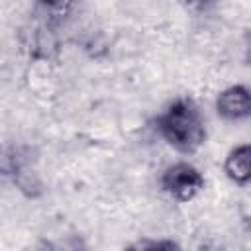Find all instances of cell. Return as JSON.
<instances>
[{"mask_svg":"<svg viewBox=\"0 0 251 251\" xmlns=\"http://www.w3.org/2000/svg\"><path fill=\"white\" fill-rule=\"evenodd\" d=\"M214 108L226 122H243L251 116V92L245 84H231L216 96Z\"/></svg>","mask_w":251,"mask_h":251,"instance_id":"obj_3","label":"cell"},{"mask_svg":"<svg viewBox=\"0 0 251 251\" xmlns=\"http://www.w3.org/2000/svg\"><path fill=\"white\" fill-rule=\"evenodd\" d=\"M124 251H182V247L169 237H141L126 245Z\"/></svg>","mask_w":251,"mask_h":251,"instance_id":"obj_5","label":"cell"},{"mask_svg":"<svg viewBox=\"0 0 251 251\" xmlns=\"http://www.w3.org/2000/svg\"><path fill=\"white\" fill-rule=\"evenodd\" d=\"M224 173L226 176L239 184L247 186L251 178V147L249 143H241L229 149V153L224 159Z\"/></svg>","mask_w":251,"mask_h":251,"instance_id":"obj_4","label":"cell"},{"mask_svg":"<svg viewBox=\"0 0 251 251\" xmlns=\"http://www.w3.org/2000/svg\"><path fill=\"white\" fill-rule=\"evenodd\" d=\"M159 186L167 196L184 204V202L194 200L204 190L206 178L192 163L176 161V163L165 167V171L161 173V178H159Z\"/></svg>","mask_w":251,"mask_h":251,"instance_id":"obj_2","label":"cell"},{"mask_svg":"<svg viewBox=\"0 0 251 251\" xmlns=\"http://www.w3.org/2000/svg\"><path fill=\"white\" fill-rule=\"evenodd\" d=\"M155 129L161 139L180 155H194L208 137L202 110L190 96L171 100L155 116Z\"/></svg>","mask_w":251,"mask_h":251,"instance_id":"obj_1","label":"cell"}]
</instances>
